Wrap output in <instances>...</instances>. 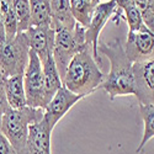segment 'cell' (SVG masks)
<instances>
[{
	"instance_id": "obj_1",
	"label": "cell",
	"mask_w": 154,
	"mask_h": 154,
	"mask_svg": "<svg viewBox=\"0 0 154 154\" xmlns=\"http://www.w3.org/2000/svg\"><path fill=\"white\" fill-rule=\"evenodd\" d=\"M97 51L110 62V72L100 86L109 94L110 100H115L117 96L134 95L133 63L128 59L121 38H115L111 42H101Z\"/></svg>"
},
{
	"instance_id": "obj_20",
	"label": "cell",
	"mask_w": 154,
	"mask_h": 154,
	"mask_svg": "<svg viewBox=\"0 0 154 154\" xmlns=\"http://www.w3.org/2000/svg\"><path fill=\"white\" fill-rule=\"evenodd\" d=\"M117 9L123 11L125 19L128 23V31H136L143 25V20L133 0H115Z\"/></svg>"
},
{
	"instance_id": "obj_16",
	"label": "cell",
	"mask_w": 154,
	"mask_h": 154,
	"mask_svg": "<svg viewBox=\"0 0 154 154\" xmlns=\"http://www.w3.org/2000/svg\"><path fill=\"white\" fill-rule=\"evenodd\" d=\"M69 2L75 21L86 29L96 5L100 4V0H69Z\"/></svg>"
},
{
	"instance_id": "obj_19",
	"label": "cell",
	"mask_w": 154,
	"mask_h": 154,
	"mask_svg": "<svg viewBox=\"0 0 154 154\" xmlns=\"http://www.w3.org/2000/svg\"><path fill=\"white\" fill-rule=\"evenodd\" d=\"M0 14L3 17L6 38H12L17 35V19L12 6V0H0Z\"/></svg>"
},
{
	"instance_id": "obj_6",
	"label": "cell",
	"mask_w": 154,
	"mask_h": 154,
	"mask_svg": "<svg viewBox=\"0 0 154 154\" xmlns=\"http://www.w3.org/2000/svg\"><path fill=\"white\" fill-rule=\"evenodd\" d=\"M23 86L26 94L27 106L35 109H46L47 102L45 99L43 70L40 58L33 51L30 49L29 64L23 73Z\"/></svg>"
},
{
	"instance_id": "obj_24",
	"label": "cell",
	"mask_w": 154,
	"mask_h": 154,
	"mask_svg": "<svg viewBox=\"0 0 154 154\" xmlns=\"http://www.w3.org/2000/svg\"><path fill=\"white\" fill-rule=\"evenodd\" d=\"M0 154H17V152L10 144L5 136L0 132Z\"/></svg>"
},
{
	"instance_id": "obj_3",
	"label": "cell",
	"mask_w": 154,
	"mask_h": 154,
	"mask_svg": "<svg viewBox=\"0 0 154 154\" xmlns=\"http://www.w3.org/2000/svg\"><path fill=\"white\" fill-rule=\"evenodd\" d=\"M43 109L25 106L21 109H9L2 116V132L14 147L17 154L25 149L29 137L30 126L43 119Z\"/></svg>"
},
{
	"instance_id": "obj_13",
	"label": "cell",
	"mask_w": 154,
	"mask_h": 154,
	"mask_svg": "<svg viewBox=\"0 0 154 154\" xmlns=\"http://www.w3.org/2000/svg\"><path fill=\"white\" fill-rule=\"evenodd\" d=\"M51 5V26L73 29L76 21L72 14L69 0H49Z\"/></svg>"
},
{
	"instance_id": "obj_7",
	"label": "cell",
	"mask_w": 154,
	"mask_h": 154,
	"mask_svg": "<svg viewBox=\"0 0 154 154\" xmlns=\"http://www.w3.org/2000/svg\"><path fill=\"white\" fill-rule=\"evenodd\" d=\"M123 48L132 63L154 59V33L143 23L138 30L128 31Z\"/></svg>"
},
{
	"instance_id": "obj_11",
	"label": "cell",
	"mask_w": 154,
	"mask_h": 154,
	"mask_svg": "<svg viewBox=\"0 0 154 154\" xmlns=\"http://www.w3.org/2000/svg\"><path fill=\"white\" fill-rule=\"evenodd\" d=\"M54 128L42 119L30 126L27 142L21 154H52L51 153V136Z\"/></svg>"
},
{
	"instance_id": "obj_14",
	"label": "cell",
	"mask_w": 154,
	"mask_h": 154,
	"mask_svg": "<svg viewBox=\"0 0 154 154\" xmlns=\"http://www.w3.org/2000/svg\"><path fill=\"white\" fill-rule=\"evenodd\" d=\"M42 63V70H43V83H45V99L48 105V102L52 100L56 93L62 88V78L59 72L57 69L56 62L53 59V54L49 56Z\"/></svg>"
},
{
	"instance_id": "obj_26",
	"label": "cell",
	"mask_w": 154,
	"mask_h": 154,
	"mask_svg": "<svg viewBox=\"0 0 154 154\" xmlns=\"http://www.w3.org/2000/svg\"><path fill=\"white\" fill-rule=\"evenodd\" d=\"M0 127H2V115H0Z\"/></svg>"
},
{
	"instance_id": "obj_17",
	"label": "cell",
	"mask_w": 154,
	"mask_h": 154,
	"mask_svg": "<svg viewBox=\"0 0 154 154\" xmlns=\"http://www.w3.org/2000/svg\"><path fill=\"white\" fill-rule=\"evenodd\" d=\"M139 113L142 116V120L144 123V131H143L142 140H140L138 148L136 149L138 154L142 153L146 144L152 138H154V105L153 104H147V105L139 104Z\"/></svg>"
},
{
	"instance_id": "obj_22",
	"label": "cell",
	"mask_w": 154,
	"mask_h": 154,
	"mask_svg": "<svg viewBox=\"0 0 154 154\" xmlns=\"http://www.w3.org/2000/svg\"><path fill=\"white\" fill-rule=\"evenodd\" d=\"M143 23L154 33V0H133Z\"/></svg>"
},
{
	"instance_id": "obj_8",
	"label": "cell",
	"mask_w": 154,
	"mask_h": 154,
	"mask_svg": "<svg viewBox=\"0 0 154 154\" xmlns=\"http://www.w3.org/2000/svg\"><path fill=\"white\" fill-rule=\"evenodd\" d=\"M117 11V5L115 0H107V2L100 3L96 5L91 19L89 21V25L85 29V41L91 47L93 57L97 62V64H101V58L99 56V36L105 27L106 22L112 17V15Z\"/></svg>"
},
{
	"instance_id": "obj_18",
	"label": "cell",
	"mask_w": 154,
	"mask_h": 154,
	"mask_svg": "<svg viewBox=\"0 0 154 154\" xmlns=\"http://www.w3.org/2000/svg\"><path fill=\"white\" fill-rule=\"evenodd\" d=\"M31 26L51 25V5L49 0H30Z\"/></svg>"
},
{
	"instance_id": "obj_12",
	"label": "cell",
	"mask_w": 154,
	"mask_h": 154,
	"mask_svg": "<svg viewBox=\"0 0 154 154\" xmlns=\"http://www.w3.org/2000/svg\"><path fill=\"white\" fill-rule=\"evenodd\" d=\"M29 37L30 49L37 54L41 62H45L53 53L54 47V30L51 25L30 26L26 31Z\"/></svg>"
},
{
	"instance_id": "obj_15",
	"label": "cell",
	"mask_w": 154,
	"mask_h": 154,
	"mask_svg": "<svg viewBox=\"0 0 154 154\" xmlns=\"http://www.w3.org/2000/svg\"><path fill=\"white\" fill-rule=\"evenodd\" d=\"M5 93L10 109H21L27 106L23 86V74H17L5 79Z\"/></svg>"
},
{
	"instance_id": "obj_10",
	"label": "cell",
	"mask_w": 154,
	"mask_h": 154,
	"mask_svg": "<svg viewBox=\"0 0 154 154\" xmlns=\"http://www.w3.org/2000/svg\"><path fill=\"white\" fill-rule=\"evenodd\" d=\"M82 99V95L74 94L70 90H68L66 86L62 85V88L56 93V95L46 106L43 119L49 123V126L54 128L56 125L67 115V112Z\"/></svg>"
},
{
	"instance_id": "obj_9",
	"label": "cell",
	"mask_w": 154,
	"mask_h": 154,
	"mask_svg": "<svg viewBox=\"0 0 154 154\" xmlns=\"http://www.w3.org/2000/svg\"><path fill=\"white\" fill-rule=\"evenodd\" d=\"M136 94L140 105H154V59L133 63Z\"/></svg>"
},
{
	"instance_id": "obj_25",
	"label": "cell",
	"mask_w": 154,
	"mask_h": 154,
	"mask_svg": "<svg viewBox=\"0 0 154 154\" xmlns=\"http://www.w3.org/2000/svg\"><path fill=\"white\" fill-rule=\"evenodd\" d=\"M5 38H6V35H5V27H4V22H3L2 14H0V41H4Z\"/></svg>"
},
{
	"instance_id": "obj_23",
	"label": "cell",
	"mask_w": 154,
	"mask_h": 154,
	"mask_svg": "<svg viewBox=\"0 0 154 154\" xmlns=\"http://www.w3.org/2000/svg\"><path fill=\"white\" fill-rule=\"evenodd\" d=\"M10 109L6 99V93H5V78L0 73V115L3 116V113H5Z\"/></svg>"
},
{
	"instance_id": "obj_4",
	"label": "cell",
	"mask_w": 154,
	"mask_h": 154,
	"mask_svg": "<svg viewBox=\"0 0 154 154\" xmlns=\"http://www.w3.org/2000/svg\"><path fill=\"white\" fill-rule=\"evenodd\" d=\"M54 30V47L53 59L60 78H64L70 60L79 52L89 47L85 41V27L76 22L73 29L56 27Z\"/></svg>"
},
{
	"instance_id": "obj_21",
	"label": "cell",
	"mask_w": 154,
	"mask_h": 154,
	"mask_svg": "<svg viewBox=\"0 0 154 154\" xmlns=\"http://www.w3.org/2000/svg\"><path fill=\"white\" fill-rule=\"evenodd\" d=\"M12 6L17 19V33L26 32L31 26L30 0H12Z\"/></svg>"
},
{
	"instance_id": "obj_5",
	"label": "cell",
	"mask_w": 154,
	"mask_h": 154,
	"mask_svg": "<svg viewBox=\"0 0 154 154\" xmlns=\"http://www.w3.org/2000/svg\"><path fill=\"white\" fill-rule=\"evenodd\" d=\"M30 43L26 32L0 41V73L4 78L23 74L29 64Z\"/></svg>"
},
{
	"instance_id": "obj_2",
	"label": "cell",
	"mask_w": 154,
	"mask_h": 154,
	"mask_svg": "<svg viewBox=\"0 0 154 154\" xmlns=\"http://www.w3.org/2000/svg\"><path fill=\"white\" fill-rule=\"evenodd\" d=\"M90 48L89 46L74 56L62 79L63 86L83 97L93 94L105 80V75L100 70Z\"/></svg>"
}]
</instances>
